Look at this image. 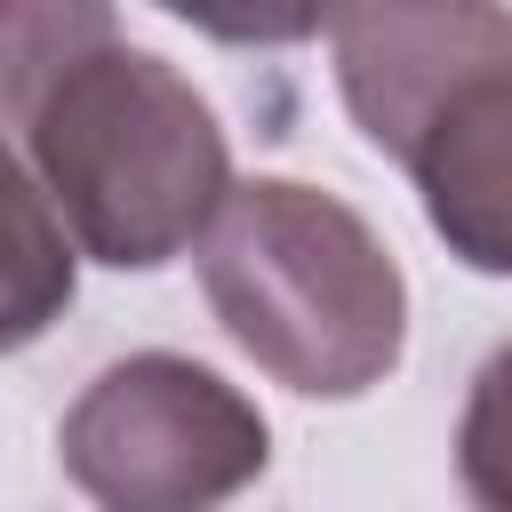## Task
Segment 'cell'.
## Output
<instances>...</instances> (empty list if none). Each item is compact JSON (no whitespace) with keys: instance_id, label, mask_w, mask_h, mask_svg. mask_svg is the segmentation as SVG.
Returning a JSON list of instances; mask_svg holds the SVG:
<instances>
[{"instance_id":"obj_4","label":"cell","mask_w":512,"mask_h":512,"mask_svg":"<svg viewBox=\"0 0 512 512\" xmlns=\"http://www.w3.org/2000/svg\"><path fill=\"white\" fill-rule=\"evenodd\" d=\"M56 464L96 512H216L272 464L264 408L184 352H128L80 384Z\"/></svg>"},{"instance_id":"obj_1","label":"cell","mask_w":512,"mask_h":512,"mask_svg":"<svg viewBox=\"0 0 512 512\" xmlns=\"http://www.w3.org/2000/svg\"><path fill=\"white\" fill-rule=\"evenodd\" d=\"M0 120L64 240L112 272H160L232 192L216 104L96 0L0 8Z\"/></svg>"},{"instance_id":"obj_6","label":"cell","mask_w":512,"mask_h":512,"mask_svg":"<svg viewBox=\"0 0 512 512\" xmlns=\"http://www.w3.org/2000/svg\"><path fill=\"white\" fill-rule=\"evenodd\" d=\"M456 480L472 512H512V344H496L472 368V392L456 416Z\"/></svg>"},{"instance_id":"obj_3","label":"cell","mask_w":512,"mask_h":512,"mask_svg":"<svg viewBox=\"0 0 512 512\" xmlns=\"http://www.w3.org/2000/svg\"><path fill=\"white\" fill-rule=\"evenodd\" d=\"M328 48L344 112L416 184L448 256L512 280V8H344Z\"/></svg>"},{"instance_id":"obj_5","label":"cell","mask_w":512,"mask_h":512,"mask_svg":"<svg viewBox=\"0 0 512 512\" xmlns=\"http://www.w3.org/2000/svg\"><path fill=\"white\" fill-rule=\"evenodd\" d=\"M72 304V240L0 136V352L40 344Z\"/></svg>"},{"instance_id":"obj_2","label":"cell","mask_w":512,"mask_h":512,"mask_svg":"<svg viewBox=\"0 0 512 512\" xmlns=\"http://www.w3.org/2000/svg\"><path fill=\"white\" fill-rule=\"evenodd\" d=\"M200 296L216 328L304 400H360L408 352V280L376 224L304 184L248 176L200 232Z\"/></svg>"}]
</instances>
